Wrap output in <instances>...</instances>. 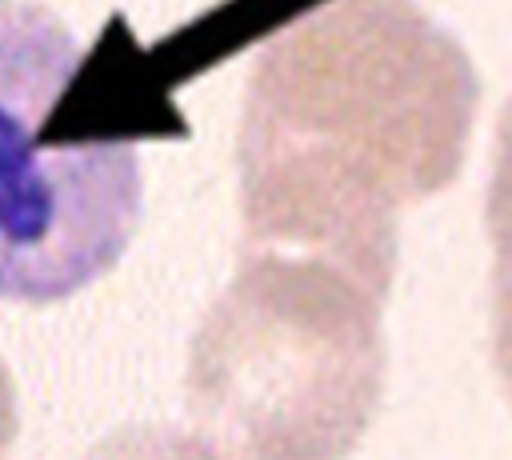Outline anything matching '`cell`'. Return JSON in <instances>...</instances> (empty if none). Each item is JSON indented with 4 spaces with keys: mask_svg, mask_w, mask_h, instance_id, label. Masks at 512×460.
I'll return each instance as SVG.
<instances>
[{
    "mask_svg": "<svg viewBox=\"0 0 512 460\" xmlns=\"http://www.w3.org/2000/svg\"><path fill=\"white\" fill-rule=\"evenodd\" d=\"M480 80L416 0H328L268 40L236 136L244 248L336 260L388 296L400 212L464 168Z\"/></svg>",
    "mask_w": 512,
    "mask_h": 460,
    "instance_id": "obj_1",
    "label": "cell"
},
{
    "mask_svg": "<svg viewBox=\"0 0 512 460\" xmlns=\"http://www.w3.org/2000/svg\"><path fill=\"white\" fill-rule=\"evenodd\" d=\"M384 292L336 260L240 248L188 344V416L224 460H344L384 396Z\"/></svg>",
    "mask_w": 512,
    "mask_h": 460,
    "instance_id": "obj_2",
    "label": "cell"
},
{
    "mask_svg": "<svg viewBox=\"0 0 512 460\" xmlns=\"http://www.w3.org/2000/svg\"><path fill=\"white\" fill-rule=\"evenodd\" d=\"M76 68L56 12L0 0V300H68L124 256L140 220L136 148L64 124Z\"/></svg>",
    "mask_w": 512,
    "mask_h": 460,
    "instance_id": "obj_3",
    "label": "cell"
},
{
    "mask_svg": "<svg viewBox=\"0 0 512 460\" xmlns=\"http://www.w3.org/2000/svg\"><path fill=\"white\" fill-rule=\"evenodd\" d=\"M488 240H492V364L512 400V100L500 112L496 160L488 184Z\"/></svg>",
    "mask_w": 512,
    "mask_h": 460,
    "instance_id": "obj_4",
    "label": "cell"
},
{
    "mask_svg": "<svg viewBox=\"0 0 512 460\" xmlns=\"http://www.w3.org/2000/svg\"><path fill=\"white\" fill-rule=\"evenodd\" d=\"M84 460H224L196 432H180L168 424H128L104 436Z\"/></svg>",
    "mask_w": 512,
    "mask_h": 460,
    "instance_id": "obj_5",
    "label": "cell"
},
{
    "mask_svg": "<svg viewBox=\"0 0 512 460\" xmlns=\"http://www.w3.org/2000/svg\"><path fill=\"white\" fill-rule=\"evenodd\" d=\"M16 432H20V412H16V384H12V376H8V364H4V356H0V460L8 456V448H12Z\"/></svg>",
    "mask_w": 512,
    "mask_h": 460,
    "instance_id": "obj_6",
    "label": "cell"
}]
</instances>
